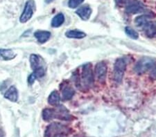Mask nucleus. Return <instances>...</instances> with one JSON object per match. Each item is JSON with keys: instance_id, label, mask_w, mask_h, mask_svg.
<instances>
[{"instance_id": "1", "label": "nucleus", "mask_w": 156, "mask_h": 137, "mask_svg": "<svg viewBox=\"0 0 156 137\" xmlns=\"http://www.w3.org/2000/svg\"><path fill=\"white\" fill-rule=\"evenodd\" d=\"M77 81L78 85L82 87L83 89H88L93 85L94 78L91 64L87 63L83 66L81 73Z\"/></svg>"}, {"instance_id": "2", "label": "nucleus", "mask_w": 156, "mask_h": 137, "mask_svg": "<svg viewBox=\"0 0 156 137\" xmlns=\"http://www.w3.org/2000/svg\"><path fill=\"white\" fill-rule=\"evenodd\" d=\"M156 65L154 59L148 57H144L138 61L134 67V70L138 74H143L151 71Z\"/></svg>"}, {"instance_id": "3", "label": "nucleus", "mask_w": 156, "mask_h": 137, "mask_svg": "<svg viewBox=\"0 0 156 137\" xmlns=\"http://www.w3.org/2000/svg\"><path fill=\"white\" fill-rule=\"evenodd\" d=\"M126 69V62L124 58H118L114 64L113 79L117 83H122Z\"/></svg>"}, {"instance_id": "4", "label": "nucleus", "mask_w": 156, "mask_h": 137, "mask_svg": "<svg viewBox=\"0 0 156 137\" xmlns=\"http://www.w3.org/2000/svg\"><path fill=\"white\" fill-rule=\"evenodd\" d=\"M68 132V128L60 123H51L47 127L44 132V137H53L57 134H66Z\"/></svg>"}, {"instance_id": "5", "label": "nucleus", "mask_w": 156, "mask_h": 137, "mask_svg": "<svg viewBox=\"0 0 156 137\" xmlns=\"http://www.w3.org/2000/svg\"><path fill=\"white\" fill-rule=\"evenodd\" d=\"M36 11V4L34 0H29L26 2L24 11L20 17V21L24 24L28 22L34 15Z\"/></svg>"}, {"instance_id": "6", "label": "nucleus", "mask_w": 156, "mask_h": 137, "mask_svg": "<svg viewBox=\"0 0 156 137\" xmlns=\"http://www.w3.org/2000/svg\"><path fill=\"white\" fill-rule=\"evenodd\" d=\"M108 67L105 62H99L96 64L94 68V76L100 83H104L106 80Z\"/></svg>"}, {"instance_id": "7", "label": "nucleus", "mask_w": 156, "mask_h": 137, "mask_svg": "<svg viewBox=\"0 0 156 137\" xmlns=\"http://www.w3.org/2000/svg\"><path fill=\"white\" fill-rule=\"evenodd\" d=\"M53 119H60L62 121H69L72 116L69 111L64 106L58 105L56 108H52Z\"/></svg>"}, {"instance_id": "8", "label": "nucleus", "mask_w": 156, "mask_h": 137, "mask_svg": "<svg viewBox=\"0 0 156 137\" xmlns=\"http://www.w3.org/2000/svg\"><path fill=\"white\" fill-rule=\"evenodd\" d=\"M126 11L130 14H137L145 11V7L140 2L137 0H130L129 3L125 7Z\"/></svg>"}, {"instance_id": "9", "label": "nucleus", "mask_w": 156, "mask_h": 137, "mask_svg": "<svg viewBox=\"0 0 156 137\" xmlns=\"http://www.w3.org/2000/svg\"><path fill=\"white\" fill-rule=\"evenodd\" d=\"M92 9L89 6L87 5H85L83 6L77 10L76 11V13L79 15L83 20H87L90 19V16L92 15Z\"/></svg>"}, {"instance_id": "10", "label": "nucleus", "mask_w": 156, "mask_h": 137, "mask_svg": "<svg viewBox=\"0 0 156 137\" xmlns=\"http://www.w3.org/2000/svg\"><path fill=\"white\" fill-rule=\"evenodd\" d=\"M146 35L149 37H153L156 36V23L153 21L148 20L142 27Z\"/></svg>"}, {"instance_id": "11", "label": "nucleus", "mask_w": 156, "mask_h": 137, "mask_svg": "<svg viewBox=\"0 0 156 137\" xmlns=\"http://www.w3.org/2000/svg\"><path fill=\"white\" fill-rule=\"evenodd\" d=\"M51 34L49 31H42V30H39L34 33V37L37 39L40 43L43 44L47 42L51 37Z\"/></svg>"}, {"instance_id": "12", "label": "nucleus", "mask_w": 156, "mask_h": 137, "mask_svg": "<svg viewBox=\"0 0 156 137\" xmlns=\"http://www.w3.org/2000/svg\"><path fill=\"white\" fill-rule=\"evenodd\" d=\"M4 98L8 99L9 101L16 103L18 100V91L15 86H11L6 91L4 94Z\"/></svg>"}, {"instance_id": "13", "label": "nucleus", "mask_w": 156, "mask_h": 137, "mask_svg": "<svg viewBox=\"0 0 156 137\" xmlns=\"http://www.w3.org/2000/svg\"><path fill=\"white\" fill-rule=\"evenodd\" d=\"M65 36L69 37V38H74V39H83L86 36L84 32L79 30H69L65 33Z\"/></svg>"}, {"instance_id": "14", "label": "nucleus", "mask_w": 156, "mask_h": 137, "mask_svg": "<svg viewBox=\"0 0 156 137\" xmlns=\"http://www.w3.org/2000/svg\"><path fill=\"white\" fill-rule=\"evenodd\" d=\"M75 94L74 89L72 88L71 86L69 85H65L62 89V98L64 100L68 101L72 98V97L74 96Z\"/></svg>"}, {"instance_id": "15", "label": "nucleus", "mask_w": 156, "mask_h": 137, "mask_svg": "<svg viewBox=\"0 0 156 137\" xmlns=\"http://www.w3.org/2000/svg\"><path fill=\"white\" fill-rule=\"evenodd\" d=\"M30 64H31V67L33 71H35L36 69L40 68V67H43L40 60V57L36 54H31L30 56Z\"/></svg>"}, {"instance_id": "16", "label": "nucleus", "mask_w": 156, "mask_h": 137, "mask_svg": "<svg viewBox=\"0 0 156 137\" xmlns=\"http://www.w3.org/2000/svg\"><path fill=\"white\" fill-rule=\"evenodd\" d=\"M16 56V54L11 49H0V60H10Z\"/></svg>"}, {"instance_id": "17", "label": "nucleus", "mask_w": 156, "mask_h": 137, "mask_svg": "<svg viewBox=\"0 0 156 137\" xmlns=\"http://www.w3.org/2000/svg\"><path fill=\"white\" fill-rule=\"evenodd\" d=\"M60 96L57 91H53L48 98V103L52 106L59 105Z\"/></svg>"}, {"instance_id": "18", "label": "nucleus", "mask_w": 156, "mask_h": 137, "mask_svg": "<svg viewBox=\"0 0 156 137\" xmlns=\"http://www.w3.org/2000/svg\"><path fill=\"white\" fill-rule=\"evenodd\" d=\"M65 22V16L62 13L57 14L56 16L54 17L51 21V26L54 28L60 27Z\"/></svg>"}, {"instance_id": "19", "label": "nucleus", "mask_w": 156, "mask_h": 137, "mask_svg": "<svg viewBox=\"0 0 156 137\" xmlns=\"http://www.w3.org/2000/svg\"><path fill=\"white\" fill-rule=\"evenodd\" d=\"M148 20H149V17H148L147 15H142L138 16L137 17L135 18V23L138 27H141V28H142V27L144 26V25L147 23Z\"/></svg>"}, {"instance_id": "20", "label": "nucleus", "mask_w": 156, "mask_h": 137, "mask_svg": "<svg viewBox=\"0 0 156 137\" xmlns=\"http://www.w3.org/2000/svg\"><path fill=\"white\" fill-rule=\"evenodd\" d=\"M125 32L130 37H131L132 39H136L138 38V37H139V35H138L137 32L135 31V30L133 29L132 28H130V27H126Z\"/></svg>"}, {"instance_id": "21", "label": "nucleus", "mask_w": 156, "mask_h": 137, "mask_svg": "<svg viewBox=\"0 0 156 137\" xmlns=\"http://www.w3.org/2000/svg\"><path fill=\"white\" fill-rule=\"evenodd\" d=\"M85 0H69L68 6L70 9H76Z\"/></svg>"}, {"instance_id": "22", "label": "nucleus", "mask_w": 156, "mask_h": 137, "mask_svg": "<svg viewBox=\"0 0 156 137\" xmlns=\"http://www.w3.org/2000/svg\"><path fill=\"white\" fill-rule=\"evenodd\" d=\"M37 78L36 77V75H35L34 73H32L28 78V83L30 84V85H32Z\"/></svg>"}, {"instance_id": "23", "label": "nucleus", "mask_w": 156, "mask_h": 137, "mask_svg": "<svg viewBox=\"0 0 156 137\" xmlns=\"http://www.w3.org/2000/svg\"><path fill=\"white\" fill-rule=\"evenodd\" d=\"M130 0H116L117 4L119 5V6H124L126 7L129 3Z\"/></svg>"}, {"instance_id": "24", "label": "nucleus", "mask_w": 156, "mask_h": 137, "mask_svg": "<svg viewBox=\"0 0 156 137\" xmlns=\"http://www.w3.org/2000/svg\"><path fill=\"white\" fill-rule=\"evenodd\" d=\"M151 71V77L154 80L156 79V65L155 66L154 68H153Z\"/></svg>"}, {"instance_id": "25", "label": "nucleus", "mask_w": 156, "mask_h": 137, "mask_svg": "<svg viewBox=\"0 0 156 137\" xmlns=\"http://www.w3.org/2000/svg\"><path fill=\"white\" fill-rule=\"evenodd\" d=\"M65 134H57V135H55L53 137H65Z\"/></svg>"}, {"instance_id": "26", "label": "nucleus", "mask_w": 156, "mask_h": 137, "mask_svg": "<svg viewBox=\"0 0 156 137\" xmlns=\"http://www.w3.org/2000/svg\"><path fill=\"white\" fill-rule=\"evenodd\" d=\"M0 137H4V136L2 135V134L1 133V131H0Z\"/></svg>"}]
</instances>
